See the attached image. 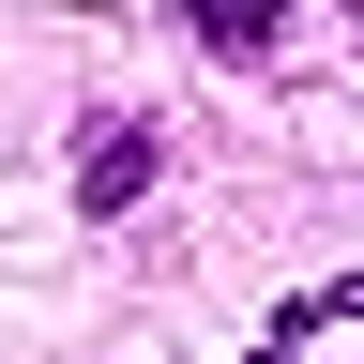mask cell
<instances>
[{
  "instance_id": "cell-2",
  "label": "cell",
  "mask_w": 364,
  "mask_h": 364,
  "mask_svg": "<svg viewBox=\"0 0 364 364\" xmlns=\"http://www.w3.org/2000/svg\"><path fill=\"white\" fill-rule=\"evenodd\" d=\"M136 182H152V136H136V122H107V136L76 152V198H91V213H122Z\"/></svg>"
},
{
  "instance_id": "cell-1",
  "label": "cell",
  "mask_w": 364,
  "mask_h": 364,
  "mask_svg": "<svg viewBox=\"0 0 364 364\" xmlns=\"http://www.w3.org/2000/svg\"><path fill=\"white\" fill-rule=\"evenodd\" d=\"M258 364H364V273H334V289H304L289 318H273Z\"/></svg>"
},
{
  "instance_id": "cell-3",
  "label": "cell",
  "mask_w": 364,
  "mask_h": 364,
  "mask_svg": "<svg viewBox=\"0 0 364 364\" xmlns=\"http://www.w3.org/2000/svg\"><path fill=\"white\" fill-rule=\"evenodd\" d=\"M182 16H198L213 46H273V31H289V0H182Z\"/></svg>"
}]
</instances>
